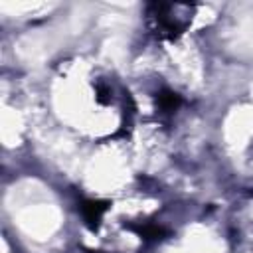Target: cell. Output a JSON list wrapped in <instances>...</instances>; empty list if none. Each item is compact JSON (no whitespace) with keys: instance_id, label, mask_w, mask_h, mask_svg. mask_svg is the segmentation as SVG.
<instances>
[{"instance_id":"cell-4","label":"cell","mask_w":253,"mask_h":253,"mask_svg":"<svg viewBox=\"0 0 253 253\" xmlns=\"http://www.w3.org/2000/svg\"><path fill=\"white\" fill-rule=\"evenodd\" d=\"M97 101L101 103V105H107L109 101H111V97H109V91L105 89V87H97Z\"/></svg>"},{"instance_id":"cell-2","label":"cell","mask_w":253,"mask_h":253,"mask_svg":"<svg viewBox=\"0 0 253 253\" xmlns=\"http://www.w3.org/2000/svg\"><path fill=\"white\" fill-rule=\"evenodd\" d=\"M126 229L134 231L136 235L144 237V239H162L168 235V231L160 225H154V223H125Z\"/></svg>"},{"instance_id":"cell-1","label":"cell","mask_w":253,"mask_h":253,"mask_svg":"<svg viewBox=\"0 0 253 253\" xmlns=\"http://www.w3.org/2000/svg\"><path fill=\"white\" fill-rule=\"evenodd\" d=\"M111 202L107 200H81V215H83V221L85 225L91 229V231H97L101 227V219L105 215V211L109 210Z\"/></svg>"},{"instance_id":"cell-3","label":"cell","mask_w":253,"mask_h":253,"mask_svg":"<svg viewBox=\"0 0 253 253\" xmlns=\"http://www.w3.org/2000/svg\"><path fill=\"white\" fill-rule=\"evenodd\" d=\"M156 103L158 107L164 111V113H174L180 105H182V97L174 91H168V89H162L158 95H156Z\"/></svg>"}]
</instances>
